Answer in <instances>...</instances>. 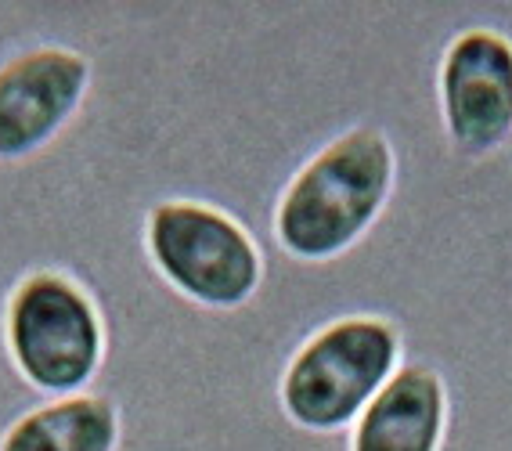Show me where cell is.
<instances>
[{"label":"cell","instance_id":"cell-1","mask_svg":"<svg viewBox=\"0 0 512 451\" xmlns=\"http://www.w3.org/2000/svg\"><path fill=\"white\" fill-rule=\"evenodd\" d=\"M394 188V141L375 123H357L289 177L275 206V242L300 264L343 257L383 217Z\"/></svg>","mask_w":512,"mask_h":451},{"label":"cell","instance_id":"cell-7","mask_svg":"<svg viewBox=\"0 0 512 451\" xmlns=\"http://www.w3.org/2000/svg\"><path fill=\"white\" fill-rule=\"evenodd\" d=\"M451 423L448 383L426 361H408L350 430L347 451H440Z\"/></svg>","mask_w":512,"mask_h":451},{"label":"cell","instance_id":"cell-5","mask_svg":"<svg viewBox=\"0 0 512 451\" xmlns=\"http://www.w3.org/2000/svg\"><path fill=\"white\" fill-rule=\"evenodd\" d=\"M440 123L466 159L494 156L512 141V37L494 26L462 29L437 65Z\"/></svg>","mask_w":512,"mask_h":451},{"label":"cell","instance_id":"cell-4","mask_svg":"<svg viewBox=\"0 0 512 451\" xmlns=\"http://www.w3.org/2000/svg\"><path fill=\"white\" fill-rule=\"evenodd\" d=\"M145 253L184 300L206 311H238L264 282V253L253 231L202 199H163L152 206Z\"/></svg>","mask_w":512,"mask_h":451},{"label":"cell","instance_id":"cell-3","mask_svg":"<svg viewBox=\"0 0 512 451\" xmlns=\"http://www.w3.org/2000/svg\"><path fill=\"white\" fill-rule=\"evenodd\" d=\"M4 347L29 387L55 401L87 394L109 354V329L73 275L40 267L22 275L4 300Z\"/></svg>","mask_w":512,"mask_h":451},{"label":"cell","instance_id":"cell-8","mask_svg":"<svg viewBox=\"0 0 512 451\" xmlns=\"http://www.w3.org/2000/svg\"><path fill=\"white\" fill-rule=\"evenodd\" d=\"M119 408L101 394L44 401L0 433V451H116Z\"/></svg>","mask_w":512,"mask_h":451},{"label":"cell","instance_id":"cell-6","mask_svg":"<svg viewBox=\"0 0 512 451\" xmlns=\"http://www.w3.org/2000/svg\"><path fill=\"white\" fill-rule=\"evenodd\" d=\"M91 91V58L40 44L0 62V163H19L62 134Z\"/></svg>","mask_w":512,"mask_h":451},{"label":"cell","instance_id":"cell-2","mask_svg":"<svg viewBox=\"0 0 512 451\" xmlns=\"http://www.w3.org/2000/svg\"><path fill=\"white\" fill-rule=\"evenodd\" d=\"M404 365V336L386 314H339L293 350L278 379V405L296 430H354Z\"/></svg>","mask_w":512,"mask_h":451}]
</instances>
